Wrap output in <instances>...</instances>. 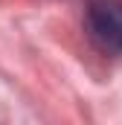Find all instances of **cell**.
<instances>
[{
    "label": "cell",
    "instance_id": "cell-1",
    "mask_svg": "<svg viewBox=\"0 0 122 125\" xmlns=\"http://www.w3.org/2000/svg\"><path fill=\"white\" fill-rule=\"evenodd\" d=\"M87 32L108 52H122V0H93L87 6Z\"/></svg>",
    "mask_w": 122,
    "mask_h": 125
}]
</instances>
